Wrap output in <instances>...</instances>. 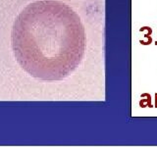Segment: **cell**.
Here are the masks:
<instances>
[{"mask_svg":"<svg viewBox=\"0 0 157 147\" xmlns=\"http://www.w3.org/2000/svg\"><path fill=\"white\" fill-rule=\"evenodd\" d=\"M17 62L42 82H57L80 64L84 49L81 20L64 3L42 0L19 14L12 29Z\"/></svg>","mask_w":157,"mask_h":147,"instance_id":"6da1fadb","label":"cell"},{"mask_svg":"<svg viewBox=\"0 0 157 147\" xmlns=\"http://www.w3.org/2000/svg\"><path fill=\"white\" fill-rule=\"evenodd\" d=\"M143 31H147V34H144V37L147 38V41H143V40H140V43L143 44V45H149V44L152 43V37H151V34H152V29L150 27L144 26L143 28L140 29V32H143Z\"/></svg>","mask_w":157,"mask_h":147,"instance_id":"7a4b0ae2","label":"cell"},{"mask_svg":"<svg viewBox=\"0 0 157 147\" xmlns=\"http://www.w3.org/2000/svg\"><path fill=\"white\" fill-rule=\"evenodd\" d=\"M140 97H145V99H141V100L140 101V108L143 107V105L144 103H146L147 107L149 108H153V105L151 103V95H150L149 93H143L140 95Z\"/></svg>","mask_w":157,"mask_h":147,"instance_id":"3957f363","label":"cell"},{"mask_svg":"<svg viewBox=\"0 0 157 147\" xmlns=\"http://www.w3.org/2000/svg\"><path fill=\"white\" fill-rule=\"evenodd\" d=\"M154 98H155V102H154V107H155V108H157V93H155V96H154Z\"/></svg>","mask_w":157,"mask_h":147,"instance_id":"277c9868","label":"cell"}]
</instances>
